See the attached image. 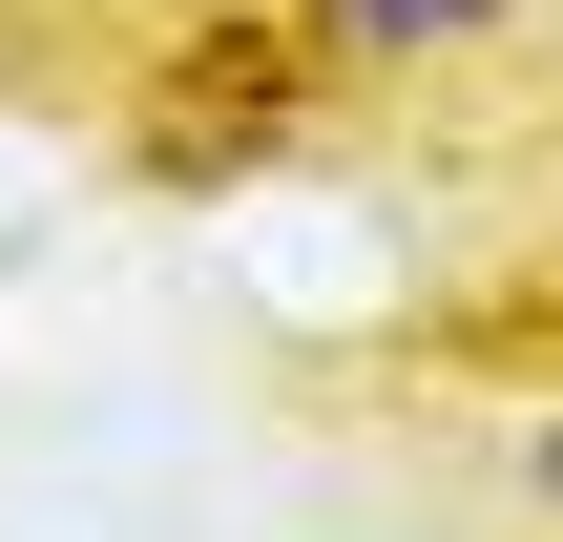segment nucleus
<instances>
[{"label": "nucleus", "mask_w": 563, "mask_h": 542, "mask_svg": "<svg viewBox=\"0 0 563 542\" xmlns=\"http://www.w3.org/2000/svg\"><path fill=\"white\" fill-rule=\"evenodd\" d=\"M292 84H313V42H292V21H209V63L146 104V188H209L230 146H292Z\"/></svg>", "instance_id": "nucleus-1"}, {"label": "nucleus", "mask_w": 563, "mask_h": 542, "mask_svg": "<svg viewBox=\"0 0 563 542\" xmlns=\"http://www.w3.org/2000/svg\"><path fill=\"white\" fill-rule=\"evenodd\" d=\"M522 0H292V42H334V63H439V42H501Z\"/></svg>", "instance_id": "nucleus-2"}]
</instances>
